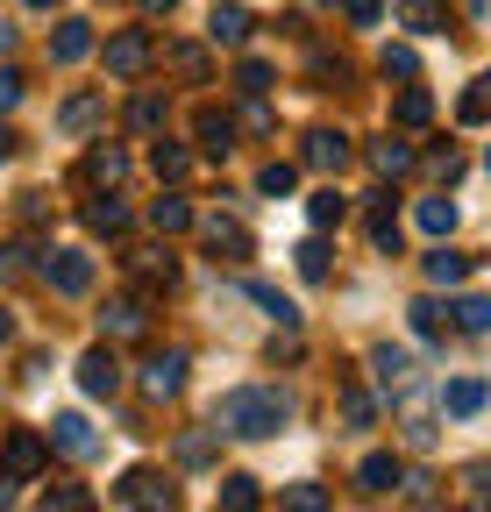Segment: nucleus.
Instances as JSON below:
<instances>
[{"mask_svg": "<svg viewBox=\"0 0 491 512\" xmlns=\"http://www.w3.org/2000/svg\"><path fill=\"white\" fill-rule=\"evenodd\" d=\"M285 420H292V399L271 384H235L214 406V434H235V441H271Z\"/></svg>", "mask_w": 491, "mask_h": 512, "instance_id": "f257e3e1", "label": "nucleus"}, {"mask_svg": "<svg viewBox=\"0 0 491 512\" xmlns=\"http://www.w3.org/2000/svg\"><path fill=\"white\" fill-rule=\"evenodd\" d=\"M36 278H43L50 292H65V299H86L100 271H93L86 249H43V256H36Z\"/></svg>", "mask_w": 491, "mask_h": 512, "instance_id": "f03ea898", "label": "nucleus"}, {"mask_svg": "<svg viewBox=\"0 0 491 512\" xmlns=\"http://www.w3.org/2000/svg\"><path fill=\"white\" fill-rule=\"evenodd\" d=\"M150 64H157V36L150 29H114L107 36V72L114 79H143Z\"/></svg>", "mask_w": 491, "mask_h": 512, "instance_id": "7ed1b4c3", "label": "nucleus"}, {"mask_svg": "<svg viewBox=\"0 0 491 512\" xmlns=\"http://www.w3.org/2000/svg\"><path fill=\"white\" fill-rule=\"evenodd\" d=\"M43 463H50V441H43L36 427H15L8 441H0V470H8L15 484H29V477H43Z\"/></svg>", "mask_w": 491, "mask_h": 512, "instance_id": "20e7f679", "label": "nucleus"}, {"mask_svg": "<svg viewBox=\"0 0 491 512\" xmlns=\"http://www.w3.org/2000/svg\"><path fill=\"white\" fill-rule=\"evenodd\" d=\"M200 242H207V256H221V264H242V256H257V235L242 228L235 214H207V221H200Z\"/></svg>", "mask_w": 491, "mask_h": 512, "instance_id": "39448f33", "label": "nucleus"}, {"mask_svg": "<svg viewBox=\"0 0 491 512\" xmlns=\"http://www.w3.org/2000/svg\"><path fill=\"white\" fill-rule=\"evenodd\" d=\"M100 328H107V342H143V335H150V299H143V292H121V299H107Z\"/></svg>", "mask_w": 491, "mask_h": 512, "instance_id": "423d86ee", "label": "nucleus"}, {"mask_svg": "<svg viewBox=\"0 0 491 512\" xmlns=\"http://www.w3.org/2000/svg\"><path fill=\"white\" fill-rule=\"evenodd\" d=\"M79 392H86V399H114V392H121V356H114V342H100V349L79 356Z\"/></svg>", "mask_w": 491, "mask_h": 512, "instance_id": "0eeeda50", "label": "nucleus"}, {"mask_svg": "<svg viewBox=\"0 0 491 512\" xmlns=\"http://www.w3.org/2000/svg\"><path fill=\"white\" fill-rule=\"evenodd\" d=\"M349 157H356V150H349L342 128H306V143H299V164H306V171H328V178H335Z\"/></svg>", "mask_w": 491, "mask_h": 512, "instance_id": "6e6552de", "label": "nucleus"}, {"mask_svg": "<svg viewBox=\"0 0 491 512\" xmlns=\"http://www.w3.org/2000/svg\"><path fill=\"white\" fill-rule=\"evenodd\" d=\"M50 448H57V456H72V463H93V456H100V434H93L79 413H57V420H50Z\"/></svg>", "mask_w": 491, "mask_h": 512, "instance_id": "1a4fd4ad", "label": "nucleus"}, {"mask_svg": "<svg viewBox=\"0 0 491 512\" xmlns=\"http://www.w3.org/2000/svg\"><path fill=\"white\" fill-rule=\"evenodd\" d=\"M143 392H150V399H178V392H186V349L150 356V363H143Z\"/></svg>", "mask_w": 491, "mask_h": 512, "instance_id": "9d476101", "label": "nucleus"}, {"mask_svg": "<svg viewBox=\"0 0 491 512\" xmlns=\"http://www.w3.org/2000/svg\"><path fill=\"white\" fill-rule=\"evenodd\" d=\"M79 178H86V185H100V192H114L121 178H129V150H121V143H93V150H86V164H79Z\"/></svg>", "mask_w": 491, "mask_h": 512, "instance_id": "9b49d317", "label": "nucleus"}, {"mask_svg": "<svg viewBox=\"0 0 491 512\" xmlns=\"http://www.w3.org/2000/svg\"><path fill=\"white\" fill-rule=\"evenodd\" d=\"M399 484H406V463H399V456H385V448L356 463V491H363V498H385V491H399Z\"/></svg>", "mask_w": 491, "mask_h": 512, "instance_id": "f8f14e48", "label": "nucleus"}, {"mask_svg": "<svg viewBox=\"0 0 491 512\" xmlns=\"http://www.w3.org/2000/svg\"><path fill=\"white\" fill-rule=\"evenodd\" d=\"M100 121H107V93H72L57 107V128H65V136H93Z\"/></svg>", "mask_w": 491, "mask_h": 512, "instance_id": "ddd939ff", "label": "nucleus"}, {"mask_svg": "<svg viewBox=\"0 0 491 512\" xmlns=\"http://www.w3.org/2000/svg\"><path fill=\"white\" fill-rule=\"evenodd\" d=\"M491 406V384L484 377H456V384H442V413L449 420H477Z\"/></svg>", "mask_w": 491, "mask_h": 512, "instance_id": "4468645a", "label": "nucleus"}, {"mask_svg": "<svg viewBox=\"0 0 491 512\" xmlns=\"http://www.w3.org/2000/svg\"><path fill=\"white\" fill-rule=\"evenodd\" d=\"M114 498H121V505H178V491H171L157 470H129V477L114 484Z\"/></svg>", "mask_w": 491, "mask_h": 512, "instance_id": "2eb2a0df", "label": "nucleus"}, {"mask_svg": "<svg viewBox=\"0 0 491 512\" xmlns=\"http://www.w3.org/2000/svg\"><path fill=\"white\" fill-rule=\"evenodd\" d=\"M250 29H257L250 8H235V0L207 15V43H221V50H242V43H250Z\"/></svg>", "mask_w": 491, "mask_h": 512, "instance_id": "dca6fc26", "label": "nucleus"}, {"mask_svg": "<svg viewBox=\"0 0 491 512\" xmlns=\"http://www.w3.org/2000/svg\"><path fill=\"white\" fill-rule=\"evenodd\" d=\"M371 377L385 384V392H406V384H413V356L392 349V342H378V349H371Z\"/></svg>", "mask_w": 491, "mask_h": 512, "instance_id": "f3484780", "label": "nucleus"}, {"mask_svg": "<svg viewBox=\"0 0 491 512\" xmlns=\"http://www.w3.org/2000/svg\"><path fill=\"white\" fill-rule=\"evenodd\" d=\"M50 57L57 64H79V57H93V22H57V36H50Z\"/></svg>", "mask_w": 491, "mask_h": 512, "instance_id": "a211bd4d", "label": "nucleus"}, {"mask_svg": "<svg viewBox=\"0 0 491 512\" xmlns=\"http://www.w3.org/2000/svg\"><path fill=\"white\" fill-rule=\"evenodd\" d=\"M150 228H157V235H186V228H200V214H193V200H178V192H164V200L150 207Z\"/></svg>", "mask_w": 491, "mask_h": 512, "instance_id": "6ab92c4d", "label": "nucleus"}, {"mask_svg": "<svg viewBox=\"0 0 491 512\" xmlns=\"http://www.w3.org/2000/svg\"><path fill=\"white\" fill-rule=\"evenodd\" d=\"M86 228L93 235H129V207H121L114 192H100V200H86Z\"/></svg>", "mask_w": 491, "mask_h": 512, "instance_id": "aec40b11", "label": "nucleus"}, {"mask_svg": "<svg viewBox=\"0 0 491 512\" xmlns=\"http://www.w3.org/2000/svg\"><path fill=\"white\" fill-rule=\"evenodd\" d=\"M399 22L420 29V36H442L449 29V8H442V0H399Z\"/></svg>", "mask_w": 491, "mask_h": 512, "instance_id": "412c9836", "label": "nucleus"}, {"mask_svg": "<svg viewBox=\"0 0 491 512\" xmlns=\"http://www.w3.org/2000/svg\"><path fill=\"white\" fill-rule=\"evenodd\" d=\"M129 271H136L143 285H171V278H178V256H171V249H136Z\"/></svg>", "mask_w": 491, "mask_h": 512, "instance_id": "4be33fe9", "label": "nucleus"}, {"mask_svg": "<svg viewBox=\"0 0 491 512\" xmlns=\"http://www.w3.org/2000/svg\"><path fill=\"white\" fill-rule=\"evenodd\" d=\"M371 171H378V178H406V171H413V143H399V136L371 143Z\"/></svg>", "mask_w": 491, "mask_h": 512, "instance_id": "5701e85b", "label": "nucleus"}, {"mask_svg": "<svg viewBox=\"0 0 491 512\" xmlns=\"http://www.w3.org/2000/svg\"><path fill=\"white\" fill-rule=\"evenodd\" d=\"M200 150H207V157H228V150H235V121H228V114L200 107Z\"/></svg>", "mask_w": 491, "mask_h": 512, "instance_id": "b1692460", "label": "nucleus"}, {"mask_svg": "<svg viewBox=\"0 0 491 512\" xmlns=\"http://www.w3.org/2000/svg\"><path fill=\"white\" fill-rule=\"evenodd\" d=\"M150 171L178 185V178H186V171H193V157H186V150H178V143L164 136V128H157V143H150Z\"/></svg>", "mask_w": 491, "mask_h": 512, "instance_id": "393cba45", "label": "nucleus"}, {"mask_svg": "<svg viewBox=\"0 0 491 512\" xmlns=\"http://www.w3.org/2000/svg\"><path fill=\"white\" fill-rule=\"evenodd\" d=\"M171 72L186 79V86H207V79H214V64H207L200 43H171Z\"/></svg>", "mask_w": 491, "mask_h": 512, "instance_id": "a878e982", "label": "nucleus"}, {"mask_svg": "<svg viewBox=\"0 0 491 512\" xmlns=\"http://www.w3.org/2000/svg\"><path fill=\"white\" fill-rule=\"evenodd\" d=\"M164 114H171V107H164V93H136V100H129V136H157Z\"/></svg>", "mask_w": 491, "mask_h": 512, "instance_id": "bb28decb", "label": "nucleus"}, {"mask_svg": "<svg viewBox=\"0 0 491 512\" xmlns=\"http://www.w3.org/2000/svg\"><path fill=\"white\" fill-rule=\"evenodd\" d=\"M306 221H314V228H342V221H349V200H342L335 185H321L314 200H306Z\"/></svg>", "mask_w": 491, "mask_h": 512, "instance_id": "cd10ccee", "label": "nucleus"}, {"mask_svg": "<svg viewBox=\"0 0 491 512\" xmlns=\"http://www.w3.org/2000/svg\"><path fill=\"white\" fill-rule=\"evenodd\" d=\"M413 221H420V235H435V242H442V235L456 228V200H442V192H435V200H420V207H413Z\"/></svg>", "mask_w": 491, "mask_h": 512, "instance_id": "c85d7f7f", "label": "nucleus"}, {"mask_svg": "<svg viewBox=\"0 0 491 512\" xmlns=\"http://www.w3.org/2000/svg\"><path fill=\"white\" fill-rule=\"evenodd\" d=\"M392 114H399V128H427V121H435V93H427V86H406Z\"/></svg>", "mask_w": 491, "mask_h": 512, "instance_id": "c756f323", "label": "nucleus"}, {"mask_svg": "<svg viewBox=\"0 0 491 512\" xmlns=\"http://www.w3.org/2000/svg\"><path fill=\"white\" fill-rule=\"evenodd\" d=\"M449 313H456V328H463V335H491V299H484V292H470V299H456Z\"/></svg>", "mask_w": 491, "mask_h": 512, "instance_id": "7c9ffc66", "label": "nucleus"}, {"mask_svg": "<svg viewBox=\"0 0 491 512\" xmlns=\"http://www.w3.org/2000/svg\"><path fill=\"white\" fill-rule=\"evenodd\" d=\"M406 320H413V335H420V342H442V335H449V320H442V306H435V299H413V306H406Z\"/></svg>", "mask_w": 491, "mask_h": 512, "instance_id": "2f4dec72", "label": "nucleus"}, {"mask_svg": "<svg viewBox=\"0 0 491 512\" xmlns=\"http://www.w3.org/2000/svg\"><path fill=\"white\" fill-rule=\"evenodd\" d=\"M242 292H250V299H257V306H264V313L278 320V328H299V306H292V299H285L278 285H242Z\"/></svg>", "mask_w": 491, "mask_h": 512, "instance_id": "473e14b6", "label": "nucleus"}, {"mask_svg": "<svg viewBox=\"0 0 491 512\" xmlns=\"http://www.w3.org/2000/svg\"><path fill=\"white\" fill-rule=\"evenodd\" d=\"M463 278H470V256H456V249L427 256V285H463Z\"/></svg>", "mask_w": 491, "mask_h": 512, "instance_id": "72a5a7b5", "label": "nucleus"}, {"mask_svg": "<svg viewBox=\"0 0 491 512\" xmlns=\"http://www.w3.org/2000/svg\"><path fill=\"white\" fill-rule=\"evenodd\" d=\"M371 242H378V249H399V214H392V192H378V200H371Z\"/></svg>", "mask_w": 491, "mask_h": 512, "instance_id": "f704fd0d", "label": "nucleus"}, {"mask_svg": "<svg viewBox=\"0 0 491 512\" xmlns=\"http://www.w3.org/2000/svg\"><path fill=\"white\" fill-rule=\"evenodd\" d=\"M378 420V399L363 384H342V427H371Z\"/></svg>", "mask_w": 491, "mask_h": 512, "instance_id": "c9c22d12", "label": "nucleus"}, {"mask_svg": "<svg viewBox=\"0 0 491 512\" xmlns=\"http://www.w3.org/2000/svg\"><path fill=\"white\" fill-rule=\"evenodd\" d=\"M257 498H264V484H257V477H242V470H235V477H221V505H228V512H250Z\"/></svg>", "mask_w": 491, "mask_h": 512, "instance_id": "e433bc0d", "label": "nucleus"}, {"mask_svg": "<svg viewBox=\"0 0 491 512\" xmlns=\"http://www.w3.org/2000/svg\"><path fill=\"white\" fill-rule=\"evenodd\" d=\"M292 185H299V164H278V157H271V164L257 171V192H264V200H285Z\"/></svg>", "mask_w": 491, "mask_h": 512, "instance_id": "4c0bfd02", "label": "nucleus"}, {"mask_svg": "<svg viewBox=\"0 0 491 512\" xmlns=\"http://www.w3.org/2000/svg\"><path fill=\"white\" fill-rule=\"evenodd\" d=\"M456 121H470V128H477V121H491V72H484V79L456 100Z\"/></svg>", "mask_w": 491, "mask_h": 512, "instance_id": "58836bf2", "label": "nucleus"}, {"mask_svg": "<svg viewBox=\"0 0 491 512\" xmlns=\"http://www.w3.org/2000/svg\"><path fill=\"white\" fill-rule=\"evenodd\" d=\"M278 505H285V512H321V505H328V491H321V484H285V491H278Z\"/></svg>", "mask_w": 491, "mask_h": 512, "instance_id": "ea45409f", "label": "nucleus"}, {"mask_svg": "<svg viewBox=\"0 0 491 512\" xmlns=\"http://www.w3.org/2000/svg\"><path fill=\"white\" fill-rule=\"evenodd\" d=\"M43 505H50V512H86V505H93V491H79V484H50V491H43Z\"/></svg>", "mask_w": 491, "mask_h": 512, "instance_id": "a19ab883", "label": "nucleus"}, {"mask_svg": "<svg viewBox=\"0 0 491 512\" xmlns=\"http://www.w3.org/2000/svg\"><path fill=\"white\" fill-rule=\"evenodd\" d=\"M299 278H306V285L328 278V242H299Z\"/></svg>", "mask_w": 491, "mask_h": 512, "instance_id": "79ce46f5", "label": "nucleus"}, {"mask_svg": "<svg viewBox=\"0 0 491 512\" xmlns=\"http://www.w3.org/2000/svg\"><path fill=\"white\" fill-rule=\"evenodd\" d=\"M178 463H186V470H207V463H214V434H186V441H178Z\"/></svg>", "mask_w": 491, "mask_h": 512, "instance_id": "37998d69", "label": "nucleus"}, {"mask_svg": "<svg viewBox=\"0 0 491 512\" xmlns=\"http://www.w3.org/2000/svg\"><path fill=\"white\" fill-rule=\"evenodd\" d=\"M378 64H385V79H420V57H413L406 43H392V50H385Z\"/></svg>", "mask_w": 491, "mask_h": 512, "instance_id": "c03bdc74", "label": "nucleus"}, {"mask_svg": "<svg viewBox=\"0 0 491 512\" xmlns=\"http://www.w3.org/2000/svg\"><path fill=\"white\" fill-rule=\"evenodd\" d=\"M235 86H242V93H271V64H264V57H242Z\"/></svg>", "mask_w": 491, "mask_h": 512, "instance_id": "a18cd8bd", "label": "nucleus"}, {"mask_svg": "<svg viewBox=\"0 0 491 512\" xmlns=\"http://www.w3.org/2000/svg\"><path fill=\"white\" fill-rule=\"evenodd\" d=\"M399 491H406L413 505H435V498H442V491H435V477H427V470H406V484H399Z\"/></svg>", "mask_w": 491, "mask_h": 512, "instance_id": "49530a36", "label": "nucleus"}, {"mask_svg": "<svg viewBox=\"0 0 491 512\" xmlns=\"http://www.w3.org/2000/svg\"><path fill=\"white\" fill-rule=\"evenodd\" d=\"M242 128H250V136H271V107H264V93H250V107H242Z\"/></svg>", "mask_w": 491, "mask_h": 512, "instance_id": "de8ad7c7", "label": "nucleus"}, {"mask_svg": "<svg viewBox=\"0 0 491 512\" xmlns=\"http://www.w3.org/2000/svg\"><path fill=\"white\" fill-rule=\"evenodd\" d=\"M349 22L356 29H378L385 22V0H349Z\"/></svg>", "mask_w": 491, "mask_h": 512, "instance_id": "09e8293b", "label": "nucleus"}, {"mask_svg": "<svg viewBox=\"0 0 491 512\" xmlns=\"http://www.w3.org/2000/svg\"><path fill=\"white\" fill-rule=\"evenodd\" d=\"M463 484H470V505H484V512H491V463H477Z\"/></svg>", "mask_w": 491, "mask_h": 512, "instance_id": "8fccbe9b", "label": "nucleus"}, {"mask_svg": "<svg viewBox=\"0 0 491 512\" xmlns=\"http://www.w3.org/2000/svg\"><path fill=\"white\" fill-rule=\"evenodd\" d=\"M8 107H22V72H8V64H0V114Z\"/></svg>", "mask_w": 491, "mask_h": 512, "instance_id": "3c124183", "label": "nucleus"}, {"mask_svg": "<svg viewBox=\"0 0 491 512\" xmlns=\"http://www.w3.org/2000/svg\"><path fill=\"white\" fill-rule=\"evenodd\" d=\"M427 171H435V178H456L463 157H456V150H427Z\"/></svg>", "mask_w": 491, "mask_h": 512, "instance_id": "603ef678", "label": "nucleus"}, {"mask_svg": "<svg viewBox=\"0 0 491 512\" xmlns=\"http://www.w3.org/2000/svg\"><path fill=\"white\" fill-rule=\"evenodd\" d=\"M22 221H29V228H43V221H50V207H43V192H29V200H22Z\"/></svg>", "mask_w": 491, "mask_h": 512, "instance_id": "864d4df0", "label": "nucleus"}, {"mask_svg": "<svg viewBox=\"0 0 491 512\" xmlns=\"http://www.w3.org/2000/svg\"><path fill=\"white\" fill-rule=\"evenodd\" d=\"M8 278H22V249H0V285Z\"/></svg>", "mask_w": 491, "mask_h": 512, "instance_id": "5fc2aeb1", "label": "nucleus"}, {"mask_svg": "<svg viewBox=\"0 0 491 512\" xmlns=\"http://www.w3.org/2000/svg\"><path fill=\"white\" fill-rule=\"evenodd\" d=\"M8 157H15V128H8V121H0V164H8Z\"/></svg>", "mask_w": 491, "mask_h": 512, "instance_id": "6e6d98bb", "label": "nucleus"}, {"mask_svg": "<svg viewBox=\"0 0 491 512\" xmlns=\"http://www.w3.org/2000/svg\"><path fill=\"white\" fill-rule=\"evenodd\" d=\"M8 335H15V313H8V306H0V349H8Z\"/></svg>", "mask_w": 491, "mask_h": 512, "instance_id": "4d7b16f0", "label": "nucleus"}, {"mask_svg": "<svg viewBox=\"0 0 491 512\" xmlns=\"http://www.w3.org/2000/svg\"><path fill=\"white\" fill-rule=\"evenodd\" d=\"M8 50H15V29H8V22H0V57H8Z\"/></svg>", "mask_w": 491, "mask_h": 512, "instance_id": "13d9d810", "label": "nucleus"}, {"mask_svg": "<svg viewBox=\"0 0 491 512\" xmlns=\"http://www.w3.org/2000/svg\"><path fill=\"white\" fill-rule=\"evenodd\" d=\"M143 8H150V15H171V8H178V0H143Z\"/></svg>", "mask_w": 491, "mask_h": 512, "instance_id": "bf43d9fd", "label": "nucleus"}, {"mask_svg": "<svg viewBox=\"0 0 491 512\" xmlns=\"http://www.w3.org/2000/svg\"><path fill=\"white\" fill-rule=\"evenodd\" d=\"M29 8H57V0H29Z\"/></svg>", "mask_w": 491, "mask_h": 512, "instance_id": "052dcab7", "label": "nucleus"}, {"mask_svg": "<svg viewBox=\"0 0 491 512\" xmlns=\"http://www.w3.org/2000/svg\"><path fill=\"white\" fill-rule=\"evenodd\" d=\"M8 484H15V477H8ZM8 484H0V505H8Z\"/></svg>", "mask_w": 491, "mask_h": 512, "instance_id": "680f3d73", "label": "nucleus"}, {"mask_svg": "<svg viewBox=\"0 0 491 512\" xmlns=\"http://www.w3.org/2000/svg\"><path fill=\"white\" fill-rule=\"evenodd\" d=\"M470 8H477V15H484V0H470Z\"/></svg>", "mask_w": 491, "mask_h": 512, "instance_id": "e2e57ef3", "label": "nucleus"}, {"mask_svg": "<svg viewBox=\"0 0 491 512\" xmlns=\"http://www.w3.org/2000/svg\"><path fill=\"white\" fill-rule=\"evenodd\" d=\"M314 8H328V0H314Z\"/></svg>", "mask_w": 491, "mask_h": 512, "instance_id": "0e129e2a", "label": "nucleus"}]
</instances>
